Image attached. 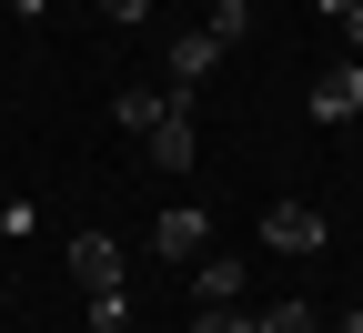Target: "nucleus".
<instances>
[{"instance_id": "nucleus-1", "label": "nucleus", "mask_w": 363, "mask_h": 333, "mask_svg": "<svg viewBox=\"0 0 363 333\" xmlns=\"http://www.w3.org/2000/svg\"><path fill=\"white\" fill-rule=\"evenodd\" d=\"M262 253H323V212L313 202H272L262 212Z\"/></svg>"}, {"instance_id": "nucleus-6", "label": "nucleus", "mask_w": 363, "mask_h": 333, "mask_svg": "<svg viewBox=\"0 0 363 333\" xmlns=\"http://www.w3.org/2000/svg\"><path fill=\"white\" fill-rule=\"evenodd\" d=\"M363 111V71L343 61V71H323V81H313V121H353Z\"/></svg>"}, {"instance_id": "nucleus-9", "label": "nucleus", "mask_w": 363, "mask_h": 333, "mask_svg": "<svg viewBox=\"0 0 363 333\" xmlns=\"http://www.w3.org/2000/svg\"><path fill=\"white\" fill-rule=\"evenodd\" d=\"M202 31H212V40H222V51H233V40H242V31H252V0H212V21H202Z\"/></svg>"}, {"instance_id": "nucleus-7", "label": "nucleus", "mask_w": 363, "mask_h": 333, "mask_svg": "<svg viewBox=\"0 0 363 333\" xmlns=\"http://www.w3.org/2000/svg\"><path fill=\"white\" fill-rule=\"evenodd\" d=\"M162 111H172V91H142V81H131V91H111V121H121L131 141H142V131H152Z\"/></svg>"}, {"instance_id": "nucleus-17", "label": "nucleus", "mask_w": 363, "mask_h": 333, "mask_svg": "<svg viewBox=\"0 0 363 333\" xmlns=\"http://www.w3.org/2000/svg\"><path fill=\"white\" fill-rule=\"evenodd\" d=\"M343 333H363V313H343Z\"/></svg>"}, {"instance_id": "nucleus-3", "label": "nucleus", "mask_w": 363, "mask_h": 333, "mask_svg": "<svg viewBox=\"0 0 363 333\" xmlns=\"http://www.w3.org/2000/svg\"><path fill=\"white\" fill-rule=\"evenodd\" d=\"M212 61H222V40H212V31H182V40H172V81H182L172 102H182V111H192V81H212Z\"/></svg>"}, {"instance_id": "nucleus-13", "label": "nucleus", "mask_w": 363, "mask_h": 333, "mask_svg": "<svg viewBox=\"0 0 363 333\" xmlns=\"http://www.w3.org/2000/svg\"><path fill=\"white\" fill-rule=\"evenodd\" d=\"M152 11V0H101V21H142Z\"/></svg>"}, {"instance_id": "nucleus-8", "label": "nucleus", "mask_w": 363, "mask_h": 333, "mask_svg": "<svg viewBox=\"0 0 363 333\" xmlns=\"http://www.w3.org/2000/svg\"><path fill=\"white\" fill-rule=\"evenodd\" d=\"M192 283H202V303H242V263H233V253H202Z\"/></svg>"}, {"instance_id": "nucleus-16", "label": "nucleus", "mask_w": 363, "mask_h": 333, "mask_svg": "<svg viewBox=\"0 0 363 333\" xmlns=\"http://www.w3.org/2000/svg\"><path fill=\"white\" fill-rule=\"evenodd\" d=\"M343 31H353V51H363V11H353V21H343Z\"/></svg>"}, {"instance_id": "nucleus-2", "label": "nucleus", "mask_w": 363, "mask_h": 333, "mask_svg": "<svg viewBox=\"0 0 363 333\" xmlns=\"http://www.w3.org/2000/svg\"><path fill=\"white\" fill-rule=\"evenodd\" d=\"M71 273H81V293H121V243H111V232H81Z\"/></svg>"}, {"instance_id": "nucleus-11", "label": "nucleus", "mask_w": 363, "mask_h": 333, "mask_svg": "<svg viewBox=\"0 0 363 333\" xmlns=\"http://www.w3.org/2000/svg\"><path fill=\"white\" fill-rule=\"evenodd\" d=\"M192 333H252V313H242V303H202V313H192Z\"/></svg>"}, {"instance_id": "nucleus-14", "label": "nucleus", "mask_w": 363, "mask_h": 333, "mask_svg": "<svg viewBox=\"0 0 363 333\" xmlns=\"http://www.w3.org/2000/svg\"><path fill=\"white\" fill-rule=\"evenodd\" d=\"M313 11H333V21H353V11H363V0H313Z\"/></svg>"}, {"instance_id": "nucleus-10", "label": "nucleus", "mask_w": 363, "mask_h": 333, "mask_svg": "<svg viewBox=\"0 0 363 333\" xmlns=\"http://www.w3.org/2000/svg\"><path fill=\"white\" fill-rule=\"evenodd\" d=\"M252 333H323V323H313V303H272Z\"/></svg>"}, {"instance_id": "nucleus-15", "label": "nucleus", "mask_w": 363, "mask_h": 333, "mask_svg": "<svg viewBox=\"0 0 363 333\" xmlns=\"http://www.w3.org/2000/svg\"><path fill=\"white\" fill-rule=\"evenodd\" d=\"M0 11H21V21H40V0H0Z\"/></svg>"}, {"instance_id": "nucleus-12", "label": "nucleus", "mask_w": 363, "mask_h": 333, "mask_svg": "<svg viewBox=\"0 0 363 333\" xmlns=\"http://www.w3.org/2000/svg\"><path fill=\"white\" fill-rule=\"evenodd\" d=\"M131 323V293H91V333H121Z\"/></svg>"}, {"instance_id": "nucleus-5", "label": "nucleus", "mask_w": 363, "mask_h": 333, "mask_svg": "<svg viewBox=\"0 0 363 333\" xmlns=\"http://www.w3.org/2000/svg\"><path fill=\"white\" fill-rule=\"evenodd\" d=\"M142 152H152L162 172H192V111H182V102H172V111H162V121L142 131Z\"/></svg>"}, {"instance_id": "nucleus-4", "label": "nucleus", "mask_w": 363, "mask_h": 333, "mask_svg": "<svg viewBox=\"0 0 363 333\" xmlns=\"http://www.w3.org/2000/svg\"><path fill=\"white\" fill-rule=\"evenodd\" d=\"M202 243H212V222H202V212H192V202H172V212H162V222H152V253H172V263H192V253H202Z\"/></svg>"}]
</instances>
